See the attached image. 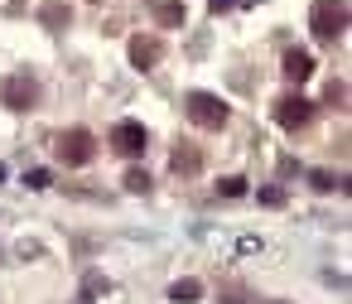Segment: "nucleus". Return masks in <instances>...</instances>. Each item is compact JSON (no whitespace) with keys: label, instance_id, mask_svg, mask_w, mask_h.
Masks as SVG:
<instances>
[{"label":"nucleus","instance_id":"f257e3e1","mask_svg":"<svg viewBox=\"0 0 352 304\" xmlns=\"http://www.w3.org/2000/svg\"><path fill=\"white\" fill-rule=\"evenodd\" d=\"M184 111H188V121L203 126V131H222V126H227V102L212 97V92H188V97H184Z\"/></svg>","mask_w":352,"mask_h":304},{"label":"nucleus","instance_id":"f03ea898","mask_svg":"<svg viewBox=\"0 0 352 304\" xmlns=\"http://www.w3.org/2000/svg\"><path fill=\"white\" fill-rule=\"evenodd\" d=\"M309 30L328 44V39H338L342 30H347V6L342 0H318V6L309 10Z\"/></svg>","mask_w":352,"mask_h":304},{"label":"nucleus","instance_id":"7ed1b4c3","mask_svg":"<svg viewBox=\"0 0 352 304\" xmlns=\"http://www.w3.org/2000/svg\"><path fill=\"white\" fill-rule=\"evenodd\" d=\"M54 150H58V160H63V164H87V160L97 155V140H92V131L73 126V131H63V135L54 140Z\"/></svg>","mask_w":352,"mask_h":304},{"label":"nucleus","instance_id":"20e7f679","mask_svg":"<svg viewBox=\"0 0 352 304\" xmlns=\"http://www.w3.org/2000/svg\"><path fill=\"white\" fill-rule=\"evenodd\" d=\"M0 102H6L10 111H30V107L39 102V83H34L30 73H15V78L0 83Z\"/></svg>","mask_w":352,"mask_h":304},{"label":"nucleus","instance_id":"39448f33","mask_svg":"<svg viewBox=\"0 0 352 304\" xmlns=\"http://www.w3.org/2000/svg\"><path fill=\"white\" fill-rule=\"evenodd\" d=\"M309 116H314V102H309V97H299V92H289V97H280V102H275V121H280L285 131H299Z\"/></svg>","mask_w":352,"mask_h":304},{"label":"nucleus","instance_id":"423d86ee","mask_svg":"<svg viewBox=\"0 0 352 304\" xmlns=\"http://www.w3.org/2000/svg\"><path fill=\"white\" fill-rule=\"evenodd\" d=\"M111 145H116L126 160H135V155H145L150 135H145V126H140V121H116V131H111Z\"/></svg>","mask_w":352,"mask_h":304},{"label":"nucleus","instance_id":"0eeeda50","mask_svg":"<svg viewBox=\"0 0 352 304\" xmlns=\"http://www.w3.org/2000/svg\"><path fill=\"white\" fill-rule=\"evenodd\" d=\"M160 58H164V44H160V39H145V34H135V39H131V63H135L140 73H145V68H155Z\"/></svg>","mask_w":352,"mask_h":304},{"label":"nucleus","instance_id":"6e6552de","mask_svg":"<svg viewBox=\"0 0 352 304\" xmlns=\"http://www.w3.org/2000/svg\"><path fill=\"white\" fill-rule=\"evenodd\" d=\"M285 78H289V83H304V78H314V54H304V49H289V54H285Z\"/></svg>","mask_w":352,"mask_h":304},{"label":"nucleus","instance_id":"1a4fd4ad","mask_svg":"<svg viewBox=\"0 0 352 304\" xmlns=\"http://www.w3.org/2000/svg\"><path fill=\"white\" fill-rule=\"evenodd\" d=\"M198 294H203V285H198L193 275H184V280H174V285H169V299H179V304H193Z\"/></svg>","mask_w":352,"mask_h":304},{"label":"nucleus","instance_id":"9d476101","mask_svg":"<svg viewBox=\"0 0 352 304\" xmlns=\"http://www.w3.org/2000/svg\"><path fill=\"white\" fill-rule=\"evenodd\" d=\"M309 184H314L318 193H333V188H342V193H347V179H338L333 169H314V174H309Z\"/></svg>","mask_w":352,"mask_h":304},{"label":"nucleus","instance_id":"9b49d317","mask_svg":"<svg viewBox=\"0 0 352 304\" xmlns=\"http://www.w3.org/2000/svg\"><path fill=\"white\" fill-rule=\"evenodd\" d=\"M169 164H174L179 174H198V169H203V155H198V150H174Z\"/></svg>","mask_w":352,"mask_h":304},{"label":"nucleus","instance_id":"f8f14e48","mask_svg":"<svg viewBox=\"0 0 352 304\" xmlns=\"http://www.w3.org/2000/svg\"><path fill=\"white\" fill-rule=\"evenodd\" d=\"M217 193H222V198H241V193H246V179H241V174H227V179L217 184Z\"/></svg>","mask_w":352,"mask_h":304},{"label":"nucleus","instance_id":"ddd939ff","mask_svg":"<svg viewBox=\"0 0 352 304\" xmlns=\"http://www.w3.org/2000/svg\"><path fill=\"white\" fill-rule=\"evenodd\" d=\"M49 184H54V174H49V169H30V174H25V188H34V193H39V188H49Z\"/></svg>","mask_w":352,"mask_h":304},{"label":"nucleus","instance_id":"4468645a","mask_svg":"<svg viewBox=\"0 0 352 304\" xmlns=\"http://www.w3.org/2000/svg\"><path fill=\"white\" fill-rule=\"evenodd\" d=\"M126 188H131V193H150V174H145V169H131V174H126Z\"/></svg>","mask_w":352,"mask_h":304},{"label":"nucleus","instance_id":"2eb2a0df","mask_svg":"<svg viewBox=\"0 0 352 304\" xmlns=\"http://www.w3.org/2000/svg\"><path fill=\"white\" fill-rule=\"evenodd\" d=\"M160 20H164V25H179V20H184V6H179V0H164V6H160Z\"/></svg>","mask_w":352,"mask_h":304},{"label":"nucleus","instance_id":"dca6fc26","mask_svg":"<svg viewBox=\"0 0 352 304\" xmlns=\"http://www.w3.org/2000/svg\"><path fill=\"white\" fill-rule=\"evenodd\" d=\"M261 203L265 208H285V188H261Z\"/></svg>","mask_w":352,"mask_h":304},{"label":"nucleus","instance_id":"f3484780","mask_svg":"<svg viewBox=\"0 0 352 304\" xmlns=\"http://www.w3.org/2000/svg\"><path fill=\"white\" fill-rule=\"evenodd\" d=\"M63 20H68L63 6H49V10H44V25H63Z\"/></svg>","mask_w":352,"mask_h":304},{"label":"nucleus","instance_id":"a211bd4d","mask_svg":"<svg viewBox=\"0 0 352 304\" xmlns=\"http://www.w3.org/2000/svg\"><path fill=\"white\" fill-rule=\"evenodd\" d=\"M328 102H347V87L342 83H328Z\"/></svg>","mask_w":352,"mask_h":304},{"label":"nucleus","instance_id":"6ab92c4d","mask_svg":"<svg viewBox=\"0 0 352 304\" xmlns=\"http://www.w3.org/2000/svg\"><path fill=\"white\" fill-rule=\"evenodd\" d=\"M208 6H212V15H222V10L232 6V0H208Z\"/></svg>","mask_w":352,"mask_h":304},{"label":"nucleus","instance_id":"aec40b11","mask_svg":"<svg viewBox=\"0 0 352 304\" xmlns=\"http://www.w3.org/2000/svg\"><path fill=\"white\" fill-rule=\"evenodd\" d=\"M0 179H6V164H0Z\"/></svg>","mask_w":352,"mask_h":304},{"label":"nucleus","instance_id":"412c9836","mask_svg":"<svg viewBox=\"0 0 352 304\" xmlns=\"http://www.w3.org/2000/svg\"><path fill=\"white\" fill-rule=\"evenodd\" d=\"M270 304H285V299H270Z\"/></svg>","mask_w":352,"mask_h":304}]
</instances>
